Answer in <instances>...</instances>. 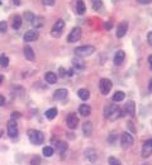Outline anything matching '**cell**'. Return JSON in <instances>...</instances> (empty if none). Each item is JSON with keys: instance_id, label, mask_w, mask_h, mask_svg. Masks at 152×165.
Returning a JSON list of instances; mask_svg holds the SVG:
<instances>
[{"instance_id": "obj_43", "label": "cell", "mask_w": 152, "mask_h": 165, "mask_svg": "<svg viewBox=\"0 0 152 165\" xmlns=\"http://www.w3.org/2000/svg\"><path fill=\"white\" fill-rule=\"evenodd\" d=\"M4 103H5V98L3 95H0V107H2Z\"/></svg>"}, {"instance_id": "obj_42", "label": "cell", "mask_w": 152, "mask_h": 165, "mask_svg": "<svg viewBox=\"0 0 152 165\" xmlns=\"http://www.w3.org/2000/svg\"><path fill=\"white\" fill-rule=\"evenodd\" d=\"M12 3H13L15 7H18V5H21V0H12Z\"/></svg>"}, {"instance_id": "obj_6", "label": "cell", "mask_w": 152, "mask_h": 165, "mask_svg": "<svg viewBox=\"0 0 152 165\" xmlns=\"http://www.w3.org/2000/svg\"><path fill=\"white\" fill-rule=\"evenodd\" d=\"M66 123L70 130H75L79 124V117L76 116V113H69L66 117Z\"/></svg>"}, {"instance_id": "obj_36", "label": "cell", "mask_w": 152, "mask_h": 165, "mask_svg": "<svg viewBox=\"0 0 152 165\" xmlns=\"http://www.w3.org/2000/svg\"><path fill=\"white\" fill-rule=\"evenodd\" d=\"M10 117H12V119H14V121H17V119H19V118H21V117H22V114H21V113H19V112H13Z\"/></svg>"}, {"instance_id": "obj_33", "label": "cell", "mask_w": 152, "mask_h": 165, "mask_svg": "<svg viewBox=\"0 0 152 165\" xmlns=\"http://www.w3.org/2000/svg\"><path fill=\"white\" fill-rule=\"evenodd\" d=\"M41 164V158L40 156H33L31 160V165H40Z\"/></svg>"}, {"instance_id": "obj_11", "label": "cell", "mask_w": 152, "mask_h": 165, "mask_svg": "<svg viewBox=\"0 0 152 165\" xmlns=\"http://www.w3.org/2000/svg\"><path fill=\"white\" fill-rule=\"evenodd\" d=\"M151 154H152V138L147 140L142 146V156L143 158H148Z\"/></svg>"}, {"instance_id": "obj_3", "label": "cell", "mask_w": 152, "mask_h": 165, "mask_svg": "<svg viewBox=\"0 0 152 165\" xmlns=\"http://www.w3.org/2000/svg\"><path fill=\"white\" fill-rule=\"evenodd\" d=\"M95 52V47L94 46H90V45H86V46H80V47H76L75 48V53L76 56L79 57H86V56H90Z\"/></svg>"}, {"instance_id": "obj_38", "label": "cell", "mask_w": 152, "mask_h": 165, "mask_svg": "<svg viewBox=\"0 0 152 165\" xmlns=\"http://www.w3.org/2000/svg\"><path fill=\"white\" fill-rule=\"evenodd\" d=\"M42 3L45 4V5H53L55 4V0H42Z\"/></svg>"}, {"instance_id": "obj_26", "label": "cell", "mask_w": 152, "mask_h": 165, "mask_svg": "<svg viewBox=\"0 0 152 165\" xmlns=\"http://www.w3.org/2000/svg\"><path fill=\"white\" fill-rule=\"evenodd\" d=\"M45 116H46V118H48V119H53V118L57 116V109H56V108H50L48 111H46Z\"/></svg>"}, {"instance_id": "obj_35", "label": "cell", "mask_w": 152, "mask_h": 165, "mask_svg": "<svg viewBox=\"0 0 152 165\" xmlns=\"http://www.w3.org/2000/svg\"><path fill=\"white\" fill-rule=\"evenodd\" d=\"M7 28H8V24H7V22H5V21H2V22H0V33L5 32V31H7Z\"/></svg>"}, {"instance_id": "obj_37", "label": "cell", "mask_w": 152, "mask_h": 165, "mask_svg": "<svg viewBox=\"0 0 152 165\" xmlns=\"http://www.w3.org/2000/svg\"><path fill=\"white\" fill-rule=\"evenodd\" d=\"M59 72H60L59 75H60L61 78H65V76H66V70H65L64 67H60V69H59Z\"/></svg>"}, {"instance_id": "obj_39", "label": "cell", "mask_w": 152, "mask_h": 165, "mask_svg": "<svg viewBox=\"0 0 152 165\" xmlns=\"http://www.w3.org/2000/svg\"><path fill=\"white\" fill-rule=\"evenodd\" d=\"M147 41H148V43L152 46V32H150V33L147 34Z\"/></svg>"}, {"instance_id": "obj_2", "label": "cell", "mask_w": 152, "mask_h": 165, "mask_svg": "<svg viewBox=\"0 0 152 165\" xmlns=\"http://www.w3.org/2000/svg\"><path fill=\"white\" fill-rule=\"evenodd\" d=\"M28 137H29V141L33 145H41L45 141V135L41 131H37V130H29L28 131Z\"/></svg>"}, {"instance_id": "obj_17", "label": "cell", "mask_w": 152, "mask_h": 165, "mask_svg": "<svg viewBox=\"0 0 152 165\" xmlns=\"http://www.w3.org/2000/svg\"><path fill=\"white\" fill-rule=\"evenodd\" d=\"M79 113L84 117H89L91 114V107L88 105V104H81L79 107Z\"/></svg>"}, {"instance_id": "obj_7", "label": "cell", "mask_w": 152, "mask_h": 165, "mask_svg": "<svg viewBox=\"0 0 152 165\" xmlns=\"http://www.w3.org/2000/svg\"><path fill=\"white\" fill-rule=\"evenodd\" d=\"M64 27H65L64 19H59V21H57V22L55 23V26L52 27V31H51V33H52L53 37H60V36H61V32H62V29H64Z\"/></svg>"}, {"instance_id": "obj_32", "label": "cell", "mask_w": 152, "mask_h": 165, "mask_svg": "<svg viewBox=\"0 0 152 165\" xmlns=\"http://www.w3.org/2000/svg\"><path fill=\"white\" fill-rule=\"evenodd\" d=\"M108 163H109V165H122V163L117 158H114V156H110L109 160H108Z\"/></svg>"}, {"instance_id": "obj_18", "label": "cell", "mask_w": 152, "mask_h": 165, "mask_svg": "<svg viewBox=\"0 0 152 165\" xmlns=\"http://www.w3.org/2000/svg\"><path fill=\"white\" fill-rule=\"evenodd\" d=\"M83 132H84V135L86 137H89L91 135V132H93V122L88 121V122L84 123V126H83Z\"/></svg>"}, {"instance_id": "obj_45", "label": "cell", "mask_w": 152, "mask_h": 165, "mask_svg": "<svg viewBox=\"0 0 152 165\" xmlns=\"http://www.w3.org/2000/svg\"><path fill=\"white\" fill-rule=\"evenodd\" d=\"M148 65H150V69L152 70V55H151V56L148 57Z\"/></svg>"}, {"instance_id": "obj_1", "label": "cell", "mask_w": 152, "mask_h": 165, "mask_svg": "<svg viewBox=\"0 0 152 165\" xmlns=\"http://www.w3.org/2000/svg\"><path fill=\"white\" fill-rule=\"evenodd\" d=\"M104 116L109 119H116L118 117H122V112L118 107V104L116 103H112L104 107Z\"/></svg>"}, {"instance_id": "obj_12", "label": "cell", "mask_w": 152, "mask_h": 165, "mask_svg": "<svg viewBox=\"0 0 152 165\" xmlns=\"http://www.w3.org/2000/svg\"><path fill=\"white\" fill-rule=\"evenodd\" d=\"M126 113L129 114L131 117L135 116V113H136V104H135V102L129 100V102L126 103V105H124V114Z\"/></svg>"}, {"instance_id": "obj_47", "label": "cell", "mask_w": 152, "mask_h": 165, "mask_svg": "<svg viewBox=\"0 0 152 165\" xmlns=\"http://www.w3.org/2000/svg\"><path fill=\"white\" fill-rule=\"evenodd\" d=\"M3 80H4V76H3V75H0V84L3 83Z\"/></svg>"}, {"instance_id": "obj_5", "label": "cell", "mask_w": 152, "mask_h": 165, "mask_svg": "<svg viewBox=\"0 0 152 165\" xmlns=\"http://www.w3.org/2000/svg\"><path fill=\"white\" fill-rule=\"evenodd\" d=\"M81 37V28L80 27H75L72 28V31L70 32L69 34V37H67V42L69 43H74L76 41H79Z\"/></svg>"}, {"instance_id": "obj_25", "label": "cell", "mask_w": 152, "mask_h": 165, "mask_svg": "<svg viewBox=\"0 0 152 165\" xmlns=\"http://www.w3.org/2000/svg\"><path fill=\"white\" fill-rule=\"evenodd\" d=\"M22 26V17L21 15H15L13 18V28L14 29H19Z\"/></svg>"}, {"instance_id": "obj_13", "label": "cell", "mask_w": 152, "mask_h": 165, "mask_svg": "<svg viewBox=\"0 0 152 165\" xmlns=\"http://www.w3.org/2000/svg\"><path fill=\"white\" fill-rule=\"evenodd\" d=\"M85 158H86V160L88 161H90V163H95L98 160V154H97V151H95L94 149H86L85 150Z\"/></svg>"}, {"instance_id": "obj_27", "label": "cell", "mask_w": 152, "mask_h": 165, "mask_svg": "<svg viewBox=\"0 0 152 165\" xmlns=\"http://www.w3.org/2000/svg\"><path fill=\"white\" fill-rule=\"evenodd\" d=\"M124 93L123 91H116L114 93V95H113V102H116V103H118V102H122L123 99H124Z\"/></svg>"}, {"instance_id": "obj_16", "label": "cell", "mask_w": 152, "mask_h": 165, "mask_svg": "<svg viewBox=\"0 0 152 165\" xmlns=\"http://www.w3.org/2000/svg\"><path fill=\"white\" fill-rule=\"evenodd\" d=\"M67 95H69V91L66 89H57L53 94L55 99H57V100H64L67 98Z\"/></svg>"}, {"instance_id": "obj_22", "label": "cell", "mask_w": 152, "mask_h": 165, "mask_svg": "<svg viewBox=\"0 0 152 165\" xmlns=\"http://www.w3.org/2000/svg\"><path fill=\"white\" fill-rule=\"evenodd\" d=\"M78 95H79V98H80L81 100H88V99L90 98V93H89V90H88V89H85V88H81V89H79V90H78Z\"/></svg>"}, {"instance_id": "obj_20", "label": "cell", "mask_w": 152, "mask_h": 165, "mask_svg": "<svg viewBox=\"0 0 152 165\" xmlns=\"http://www.w3.org/2000/svg\"><path fill=\"white\" fill-rule=\"evenodd\" d=\"M85 12H86L85 3L83 2V0H78V2H76V13H78L79 15H83Z\"/></svg>"}, {"instance_id": "obj_34", "label": "cell", "mask_w": 152, "mask_h": 165, "mask_svg": "<svg viewBox=\"0 0 152 165\" xmlns=\"http://www.w3.org/2000/svg\"><path fill=\"white\" fill-rule=\"evenodd\" d=\"M24 18H26V21L32 22V21H33V18H34V14H32L31 12H26V13H24Z\"/></svg>"}, {"instance_id": "obj_24", "label": "cell", "mask_w": 152, "mask_h": 165, "mask_svg": "<svg viewBox=\"0 0 152 165\" xmlns=\"http://www.w3.org/2000/svg\"><path fill=\"white\" fill-rule=\"evenodd\" d=\"M72 66L79 69V70H83V69H85V62L80 59H74L72 60Z\"/></svg>"}, {"instance_id": "obj_40", "label": "cell", "mask_w": 152, "mask_h": 165, "mask_svg": "<svg viewBox=\"0 0 152 165\" xmlns=\"http://www.w3.org/2000/svg\"><path fill=\"white\" fill-rule=\"evenodd\" d=\"M137 2L140 4H150V3H152V0H137Z\"/></svg>"}, {"instance_id": "obj_9", "label": "cell", "mask_w": 152, "mask_h": 165, "mask_svg": "<svg viewBox=\"0 0 152 165\" xmlns=\"http://www.w3.org/2000/svg\"><path fill=\"white\" fill-rule=\"evenodd\" d=\"M8 135L10 137H17L18 136V127H17V121L10 119L8 122Z\"/></svg>"}, {"instance_id": "obj_19", "label": "cell", "mask_w": 152, "mask_h": 165, "mask_svg": "<svg viewBox=\"0 0 152 165\" xmlns=\"http://www.w3.org/2000/svg\"><path fill=\"white\" fill-rule=\"evenodd\" d=\"M45 79H46V81H47L48 84H56V83H57V75L55 74V72H52V71L46 72Z\"/></svg>"}, {"instance_id": "obj_28", "label": "cell", "mask_w": 152, "mask_h": 165, "mask_svg": "<svg viewBox=\"0 0 152 165\" xmlns=\"http://www.w3.org/2000/svg\"><path fill=\"white\" fill-rule=\"evenodd\" d=\"M67 143L66 142H64V141H60L59 143H57V151L59 153H65L66 150H67Z\"/></svg>"}, {"instance_id": "obj_48", "label": "cell", "mask_w": 152, "mask_h": 165, "mask_svg": "<svg viewBox=\"0 0 152 165\" xmlns=\"http://www.w3.org/2000/svg\"><path fill=\"white\" fill-rule=\"evenodd\" d=\"M2 136H3V131H2V130H0V137H2Z\"/></svg>"}, {"instance_id": "obj_8", "label": "cell", "mask_w": 152, "mask_h": 165, "mask_svg": "<svg viewBox=\"0 0 152 165\" xmlns=\"http://www.w3.org/2000/svg\"><path fill=\"white\" fill-rule=\"evenodd\" d=\"M127 31H128V23H127L126 21H123V22H121V23L118 24L116 36H117L118 38H122V37H124V36H126Z\"/></svg>"}, {"instance_id": "obj_41", "label": "cell", "mask_w": 152, "mask_h": 165, "mask_svg": "<svg viewBox=\"0 0 152 165\" xmlns=\"http://www.w3.org/2000/svg\"><path fill=\"white\" fill-rule=\"evenodd\" d=\"M104 27H105L107 29H112V27H113V24H112L110 22H107V23L104 24Z\"/></svg>"}, {"instance_id": "obj_44", "label": "cell", "mask_w": 152, "mask_h": 165, "mask_svg": "<svg viewBox=\"0 0 152 165\" xmlns=\"http://www.w3.org/2000/svg\"><path fill=\"white\" fill-rule=\"evenodd\" d=\"M148 91H150V93H152V79L148 83Z\"/></svg>"}, {"instance_id": "obj_29", "label": "cell", "mask_w": 152, "mask_h": 165, "mask_svg": "<svg viewBox=\"0 0 152 165\" xmlns=\"http://www.w3.org/2000/svg\"><path fill=\"white\" fill-rule=\"evenodd\" d=\"M0 66L2 67H8L9 66V57L5 56V55H2V56H0Z\"/></svg>"}, {"instance_id": "obj_49", "label": "cell", "mask_w": 152, "mask_h": 165, "mask_svg": "<svg viewBox=\"0 0 152 165\" xmlns=\"http://www.w3.org/2000/svg\"><path fill=\"white\" fill-rule=\"evenodd\" d=\"M0 5H2V2H0Z\"/></svg>"}, {"instance_id": "obj_23", "label": "cell", "mask_w": 152, "mask_h": 165, "mask_svg": "<svg viewBox=\"0 0 152 165\" xmlns=\"http://www.w3.org/2000/svg\"><path fill=\"white\" fill-rule=\"evenodd\" d=\"M31 23H32V24L36 27V29H37V28H40V27L43 26V18H42V17H37V15H34L33 21H32Z\"/></svg>"}, {"instance_id": "obj_30", "label": "cell", "mask_w": 152, "mask_h": 165, "mask_svg": "<svg viewBox=\"0 0 152 165\" xmlns=\"http://www.w3.org/2000/svg\"><path fill=\"white\" fill-rule=\"evenodd\" d=\"M103 7V3H102V0H93V9L94 10H100Z\"/></svg>"}, {"instance_id": "obj_10", "label": "cell", "mask_w": 152, "mask_h": 165, "mask_svg": "<svg viewBox=\"0 0 152 165\" xmlns=\"http://www.w3.org/2000/svg\"><path fill=\"white\" fill-rule=\"evenodd\" d=\"M121 142H122V146H123V148H129V146H132V145H133V137H132V135L128 133V132L122 133Z\"/></svg>"}, {"instance_id": "obj_31", "label": "cell", "mask_w": 152, "mask_h": 165, "mask_svg": "<svg viewBox=\"0 0 152 165\" xmlns=\"http://www.w3.org/2000/svg\"><path fill=\"white\" fill-rule=\"evenodd\" d=\"M53 149L52 148H50V146H46V148H43V155L46 156V158H51L52 155H53Z\"/></svg>"}, {"instance_id": "obj_46", "label": "cell", "mask_w": 152, "mask_h": 165, "mask_svg": "<svg viewBox=\"0 0 152 165\" xmlns=\"http://www.w3.org/2000/svg\"><path fill=\"white\" fill-rule=\"evenodd\" d=\"M67 75H70V76H71V75H74V70H72V69H71V70H69V74H67Z\"/></svg>"}, {"instance_id": "obj_15", "label": "cell", "mask_w": 152, "mask_h": 165, "mask_svg": "<svg viewBox=\"0 0 152 165\" xmlns=\"http://www.w3.org/2000/svg\"><path fill=\"white\" fill-rule=\"evenodd\" d=\"M38 32H37V29L34 31V29H31V31H28V32H26V34H24V41L26 42H32V41H36L37 38H38Z\"/></svg>"}, {"instance_id": "obj_14", "label": "cell", "mask_w": 152, "mask_h": 165, "mask_svg": "<svg viewBox=\"0 0 152 165\" xmlns=\"http://www.w3.org/2000/svg\"><path fill=\"white\" fill-rule=\"evenodd\" d=\"M124 59H126V53H124V51H123V50L117 51L116 55H114V65H117V66L122 65L123 61H124Z\"/></svg>"}, {"instance_id": "obj_21", "label": "cell", "mask_w": 152, "mask_h": 165, "mask_svg": "<svg viewBox=\"0 0 152 165\" xmlns=\"http://www.w3.org/2000/svg\"><path fill=\"white\" fill-rule=\"evenodd\" d=\"M24 56L29 61H33L34 60V51H33V48L31 46H26L24 47Z\"/></svg>"}, {"instance_id": "obj_4", "label": "cell", "mask_w": 152, "mask_h": 165, "mask_svg": "<svg viewBox=\"0 0 152 165\" xmlns=\"http://www.w3.org/2000/svg\"><path fill=\"white\" fill-rule=\"evenodd\" d=\"M112 86H113L112 81L109 79H107V78H103L100 80V83H99V89H100V93L103 95H108L109 94V91L112 90Z\"/></svg>"}]
</instances>
